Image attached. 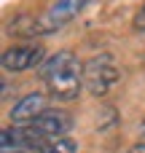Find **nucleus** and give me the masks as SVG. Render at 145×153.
Wrapping results in <instances>:
<instances>
[{"mask_svg":"<svg viewBox=\"0 0 145 153\" xmlns=\"http://www.w3.org/2000/svg\"><path fill=\"white\" fill-rule=\"evenodd\" d=\"M46 140H57V137H67V132H70V126H73V121H70V116L65 113V110H57V108H48L35 124H32Z\"/></svg>","mask_w":145,"mask_h":153,"instance_id":"nucleus-7","label":"nucleus"},{"mask_svg":"<svg viewBox=\"0 0 145 153\" xmlns=\"http://www.w3.org/2000/svg\"><path fill=\"white\" fill-rule=\"evenodd\" d=\"M40 75L46 81L48 94L54 100H62V102L75 100L81 86H83V65L70 51H57V54L46 56Z\"/></svg>","mask_w":145,"mask_h":153,"instance_id":"nucleus-1","label":"nucleus"},{"mask_svg":"<svg viewBox=\"0 0 145 153\" xmlns=\"http://www.w3.org/2000/svg\"><path fill=\"white\" fill-rule=\"evenodd\" d=\"M132 27H135L137 32H145V3H143V8L135 13V22H132Z\"/></svg>","mask_w":145,"mask_h":153,"instance_id":"nucleus-9","label":"nucleus"},{"mask_svg":"<svg viewBox=\"0 0 145 153\" xmlns=\"http://www.w3.org/2000/svg\"><path fill=\"white\" fill-rule=\"evenodd\" d=\"M140 134H143V140H145V121H143V126H140Z\"/></svg>","mask_w":145,"mask_h":153,"instance_id":"nucleus-12","label":"nucleus"},{"mask_svg":"<svg viewBox=\"0 0 145 153\" xmlns=\"http://www.w3.org/2000/svg\"><path fill=\"white\" fill-rule=\"evenodd\" d=\"M118 81H121V70L116 67L110 54H100L83 65V86L94 97H105Z\"/></svg>","mask_w":145,"mask_h":153,"instance_id":"nucleus-2","label":"nucleus"},{"mask_svg":"<svg viewBox=\"0 0 145 153\" xmlns=\"http://www.w3.org/2000/svg\"><path fill=\"white\" fill-rule=\"evenodd\" d=\"M46 110H48V108H46V97L38 94V91H32V94H24V97L11 108V121H13V126H30V124H35Z\"/></svg>","mask_w":145,"mask_h":153,"instance_id":"nucleus-5","label":"nucleus"},{"mask_svg":"<svg viewBox=\"0 0 145 153\" xmlns=\"http://www.w3.org/2000/svg\"><path fill=\"white\" fill-rule=\"evenodd\" d=\"M46 62V51L43 46L38 43H19V46H11L3 51L0 56V65L5 73H24L35 65H43Z\"/></svg>","mask_w":145,"mask_h":153,"instance_id":"nucleus-4","label":"nucleus"},{"mask_svg":"<svg viewBox=\"0 0 145 153\" xmlns=\"http://www.w3.org/2000/svg\"><path fill=\"white\" fill-rule=\"evenodd\" d=\"M129 153H145V143H137V145H135Z\"/></svg>","mask_w":145,"mask_h":153,"instance_id":"nucleus-10","label":"nucleus"},{"mask_svg":"<svg viewBox=\"0 0 145 153\" xmlns=\"http://www.w3.org/2000/svg\"><path fill=\"white\" fill-rule=\"evenodd\" d=\"M75 151H78V145L73 137H57V140H48L40 148H35V153H75Z\"/></svg>","mask_w":145,"mask_h":153,"instance_id":"nucleus-8","label":"nucleus"},{"mask_svg":"<svg viewBox=\"0 0 145 153\" xmlns=\"http://www.w3.org/2000/svg\"><path fill=\"white\" fill-rule=\"evenodd\" d=\"M0 143H3V151H13V148H30V151H35V148H40L43 143H48L32 124L30 126H8V129H3V134H0Z\"/></svg>","mask_w":145,"mask_h":153,"instance_id":"nucleus-6","label":"nucleus"},{"mask_svg":"<svg viewBox=\"0 0 145 153\" xmlns=\"http://www.w3.org/2000/svg\"><path fill=\"white\" fill-rule=\"evenodd\" d=\"M3 153H35V151H30V148H13V151H3Z\"/></svg>","mask_w":145,"mask_h":153,"instance_id":"nucleus-11","label":"nucleus"},{"mask_svg":"<svg viewBox=\"0 0 145 153\" xmlns=\"http://www.w3.org/2000/svg\"><path fill=\"white\" fill-rule=\"evenodd\" d=\"M86 3H89V0H54V3L46 8V13L38 16V22H35V35H48V32L62 30L65 24H70V22L86 8Z\"/></svg>","mask_w":145,"mask_h":153,"instance_id":"nucleus-3","label":"nucleus"}]
</instances>
